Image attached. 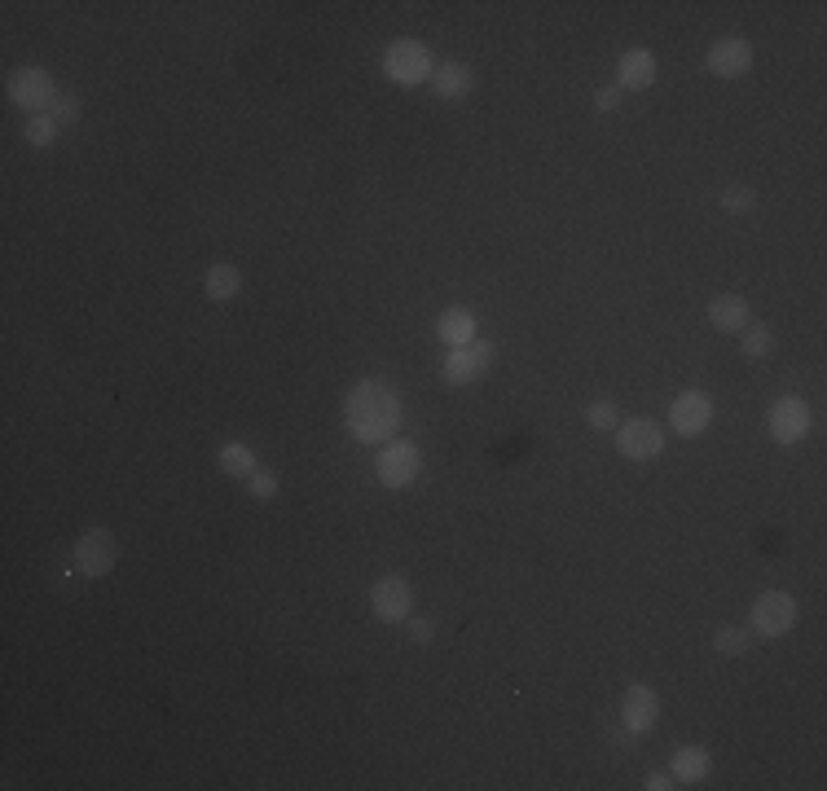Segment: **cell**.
<instances>
[{
	"mask_svg": "<svg viewBox=\"0 0 827 791\" xmlns=\"http://www.w3.org/2000/svg\"><path fill=\"white\" fill-rule=\"evenodd\" d=\"M656 80V58L647 49H630L621 53V62H616V88H647Z\"/></svg>",
	"mask_w": 827,
	"mask_h": 791,
	"instance_id": "obj_14",
	"label": "cell"
},
{
	"mask_svg": "<svg viewBox=\"0 0 827 791\" xmlns=\"http://www.w3.org/2000/svg\"><path fill=\"white\" fill-rule=\"evenodd\" d=\"M370 603H374V616L388 620V625H396V620L410 616L414 589H410V581H405V576H383V581L370 589Z\"/></svg>",
	"mask_w": 827,
	"mask_h": 791,
	"instance_id": "obj_9",
	"label": "cell"
},
{
	"mask_svg": "<svg viewBox=\"0 0 827 791\" xmlns=\"http://www.w3.org/2000/svg\"><path fill=\"white\" fill-rule=\"evenodd\" d=\"M616 453L630 462L660 458V453H665V431H660V422H652V418L621 422V427H616Z\"/></svg>",
	"mask_w": 827,
	"mask_h": 791,
	"instance_id": "obj_4",
	"label": "cell"
},
{
	"mask_svg": "<svg viewBox=\"0 0 827 791\" xmlns=\"http://www.w3.org/2000/svg\"><path fill=\"white\" fill-rule=\"evenodd\" d=\"M49 115H53V119H58V128H71V124H75V119H80V102H75V97H71V93H62V97H58V102H53V110H49Z\"/></svg>",
	"mask_w": 827,
	"mask_h": 791,
	"instance_id": "obj_26",
	"label": "cell"
},
{
	"mask_svg": "<svg viewBox=\"0 0 827 791\" xmlns=\"http://www.w3.org/2000/svg\"><path fill=\"white\" fill-rule=\"evenodd\" d=\"M432 633H436V629H432V620H414V625H410V642L427 646V642H432Z\"/></svg>",
	"mask_w": 827,
	"mask_h": 791,
	"instance_id": "obj_28",
	"label": "cell"
},
{
	"mask_svg": "<svg viewBox=\"0 0 827 791\" xmlns=\"http://www.w3.org/2000/svg\"><path fill=\"white\" fill-rule=\"evenodd\" d=\"M770 436L779 444H797L810 436V409L801 396H784L770 405Z\"/></svg>",
	"mask_w": 827,
	"mask_h": 791,
	"instance_id": "obj_8",
	"label": "cell"
},
{
	"mask_svg": "<svg viewBox=\"0 0 827 791\" xmlns=\"http://www.w3.org/2000/svg\"><path fill=\"white\" fill-rule=\"evenodd\" d=\"M709 321H713L718 330H726V334L744 330V326H748V299H740V295H718V299L709 304Z\"/></svg>",
	"mask_w": 827,
	"mask_h": 791,
	"instance_id": "obj_17",
	"label": "cell"
},
{
	"mask_svg": "<svg viewBox=\"0 0 827 791\" xmlns=\"http://www.w3.org/2000/svg\"><path fill=\"white\" fill-rule=\"evenodd\" d=\"M22 137H27V146H36V150L53 146V137H58V119H53V115H31L27 128H22Z\"/></svg>",
	"mask_w": 827,
	"mask_h": 791,
	"instance_id": "obj_21",
	"label": "cell"
},
{
	"mask_svg": "<svg viewBox=\"0 0 827 791\" xmlns=\"http://www.w3.org/2000/svg\"><path fill=\"white\" fill-rule=\"evenodd\" d=\"M621 721L630 734H647L660 721V695L652 686H630L621 699Z\"/></svg>",
	"mask_w": 827,
	"mask_h": 791,
	"instance_id": "obj_11",
	"label": "cell"
},
{
	"mask_svg": "<svg viewBox=\"0 0 827 791\" xmlns=\"http://www.w3.org/2000/svg\"><path fill=\"white\" fill-rule=\"evenodd\" d=\"M489 365H493V343L489 339H471L467 348H449L440 374H445V383L467 387V383H476L480 374H489Z\"/></svg>",
	"mask_w": 827,
	"mask_h": 791,
	"instance_id": "obj_6",
	"label": "cell"
},
{
	"mask_svg": "<svg viewBox=\"0 0 827 791\" xmlns=\"http://www.w3.org/2000/svg\"><path fill=\"white\" fill-rule=\"evenodd\" d=\"M207 299H216V304H225V299H234L242 291V273L234 269V264H212L207 269Z\"/></svg>",
	"mask_w": 827,
	"mask_h": 791,
	"instance_id": "obj_18",
	"label": "cell"
},
{
	"mask_svg": "<svg viewBox=\"0 0 827 791\" xmlns=\"http://www.w3.org/2000/svg\"><path fill=\"white\" fill-rule=\"evenodd\" d=\"M383 75L401 88L427 84L432 80V53H427L423 40H392L388 53H383Z\"/></svg>",
	"mask_w": 827,
	"mask_h": 791,
	"instance_id": "obj_3",
	"label": "cell"
},
{
	"mask_svg": "<svg viewBox=\"0 0 827 791\" xmlns=\"http://www.w3.org/2000/svg\"><path fill=\"white\" fill-rule=\"evenodd\" d=\"M797 625V603H792V594H779V589H770L753 603V629L762 633V638H784V633Z\"/></svg>",
	"mask_w": 827,
	"mask_h": 791,
	"instance_id": "obj_7",
	"label": "cell"
},
{
	"mask_svg": "<svg viewBox=\"0 0 827 791\" xmlns=\"http://www.w3.org/2000/svg\"><path fill=\"white\" fill-rule=\"evenodd\" d=\"M220 471H225L229 479H251L256 475V453L247 449V444H225V449H220Z\"/></svg>",
	"mask_w": 827,
	"mask_h": 791,
	"instance_id": "obj_19",
	"label": "cell"
},
{
	"mask_svg": "<svg viewBox=\"0 0 827 791\" xmlns=\"http://www.w3.org/2000/svg\"><path fill=\"white\" fill-rule=\"evenodd\" d=\"M722 207L731 211V216H744V211H753V207H757V194H753L748 185H731V189L722 194Z\"/></svg>",
	"mask_w": 827,
	"mask_h": 791,
	"instance_id": "obj_24",
	"label": "cell"
},
{
	"mask_svg": "<svg viewBox=\"0 0 827 791\" xmlns=\"http://www.w3.org/2000/svg\"><path fill=\"white\" fill-rule=\"evenodd\" d=\"M669 422H674L678 436H700V431H709V422H713V400L704 392H682L674 400Z\"/></svg>",
	"mask_w": 827,
	"mask_h": 791,
	"instance_id": "obj_13",
	"label": "cell"
},
{
	"mask_svg": "<svg viewBox=\"0 0 827 791\" xmlns=\"http://www.w3.org/2000/svg\"><path fill=\"white\" fill-rule=\"evenodd\" d=\"M5 93H9V102H14L18 110H27V119L31 115H49L53 102H58L53 75L40 71V66H18V71H9Z\"/></svg>",
	"mask_w": 827,
	"mask_h": 791,
	"instance_id": "obj_2",
	"label": "cell"
},
{
	"mask_svg": "<svg viewBox=\"0 0 827 791\" xmlns=\"http://www.w3.org/2000/svg\"><path fill=\"white\" fill-rule=\"evenodd\" d=\"M748 66H753V44L740 40V36H722L709 49V71L722 75V80H740Z\"/></svg>",
	"mask_w": 827,
	"mask_h": 791,
	"instance_id": "obj_12",
	"label": "cell"
},
{
	"mask_svg": "<svg viewBox=\"0 0 827 791\" xmlns=\"http://www.w3.org/2000/svg\"><path fill=\"white\" fill-rule=\"evenodd\" d=\"M75 563H80L84 576H106L115 567V537L106 528H88L80 541H75Z\"/></svg>",
	"mask_w": 827,
	"mask_h": 791,
	"instance_id": "obj_10",
	"label": "cell"
},
{
	"mask_svg": "<svg viewBox=\"0 0 827 791\" xmlns=\"http://www.w3.org/2000/svg\"><path fill=\"white\" fill-rule=\"evenodd\" d=\"M423 471V453L410 440H388L379 453V484L383 488H410Z\"/></svg>",
	"mask_w": 827,
	"mask_h": 791,
	"instance_id": "obj_5",
	"label": "cell"
},
{
	"mask_svg": "<svg viewBox=\"0 0 827 791\" xmlns=\"http://www.w3.org/2000/svg\"><path fill=\"white\" fill-rule=\"evenodd\" d=\"M247 488H251V497H260V501H264V497H273V493H278V475H264V471H256V475L247 479Z\"/></svg>",
	"mask_w": 827,
	"mask_h": 791,
	"instance_id": "obj_27",
	"label": "cell"
},
{
	"mask_svg": "<svg viewBox=\"0 0 827 791\" xmlns=\"http://www.w3.org/2000/svg\"><path fill=\"white\" fill-rule=\"evenodd\" d=\"M744 356H766L770 348H775V334H770L766 326H744Z\"/></svg>",
	"mask_w": 827,
	"mask_h": 791,
	"instance_id": "obj_23",
	"label": "cell"
},
{
	"mask_svg": "<svg viewBox=\"0 0 827 791\" xmlns=\"http://www.w3.org/2000/svg\"><path fill=\"white\" fill-rule=\"evenodd\" d=\"M436 334L449 348H467V343L476 339V317H471L467 308H445V313L436 317Z\"/></svg>",
	"mask_w": 827,
	"mask_h": 791,
	"instance_id": "obj_15",
	"label": "cell"
},
{
	"mask_svg": "<svg viewBox=\"0 0 827 791\" xmlns=\"http://www.w3.org/2000/svg\"><path fill=\"white\" fill-rule=\"evenodd\" d=\"M713 646H718L722 655H744V651H748V633H744V629H735V625H726V629H718Z\"/></svg>",
	"mask_w": 827,
	"mask_h": 791,
	"instance_id": "obj_25",
	"label": "cell"
},
{
	"mask_svg": "<svg viewBox=\"0 0 827 791\" xmlns=\"http://www.w3.org/2000/svg\"><path fill=\"white\" fill-rule=\"evenodd\" d=\"M616 102H621V88H603V93L594 97V106L599 110H616Z\"/></svg>",
	"mask_w": 827,
	"mask_h": 791,
	"instance_id": "obj_29",
	"label": "cell"
},
{
	"mask_svg": "<svg viewBox=\"0 0 827 791\" xmlns=\"http://www.w3.org/2000/svg\"><path fill=\"white\" fill-rule=\"evenodd\" d=\"M586 422L594 431H616V427H621V414H616L612 400H594V405L586 409Z\"/></svg>",
	"mask_w": 827,
	"mask_h": 791,
	"instance_id": "obj_22",
	"label": "cell"
},
{
	"mask_svg": "<svg viewBox=\"0 0 827 791\" xmlns=\"http://www.w3.org/2000/svg\"><path fill=\"white\" fill-rule=\"evenodd\" d=\"M432 88H436V97H445V102H458V97L471 93V71L462 62H445L440 71H432Z\"/></svg>",
	"mask_w": 827,
	"mask_h": 791,
	"instance_id": "obj_16",
	"label": "cell"
},
{
	"mask_svg": "<svg viewBox=\"0 0 827 791\" xmlns=\"http://www.w3.org/2000/svg\"><path fill=\"white\" fill-rule=\"evenodd\" d=\"M674 778H682V783H700V778H709V752L704 748H678Z\"/></svg>",
	"mask_w": 827,
	"mask_h": 791,
	"instance_id": "obj_20",
	"label": "cell"
},
{
	"mask_svg": "<svg viewBox=\"0 0 827 791\" xmlns=\"http://www.w3.org/2000/svg\"><path fill=\"white\" fill-rule=\"evenodd\" d=\"M344 422L361 444H383L401 427V396L383 378H361L344 400Z\"/></svg>",
	"mask_w": 827,
	"mask_h": 791,
	"instance_id": "obj_1",
	"label": "cell"
},
{
	"mask_svg": "<svg viewBox=\"0 0 827 791\" xmlns=\"http://www.w3.org/2000/svg\"><path fill=\"white\" fill-rule=\"evenodd\" d=\"M669 787H674V783H669V774H660V770L647 774V791H669Z\"/></svg>",
	"mask_w": 827,
	"mask_h": 791,
	"instance_id": "obj_30",
	"label": "cell"
}]
</instances>
